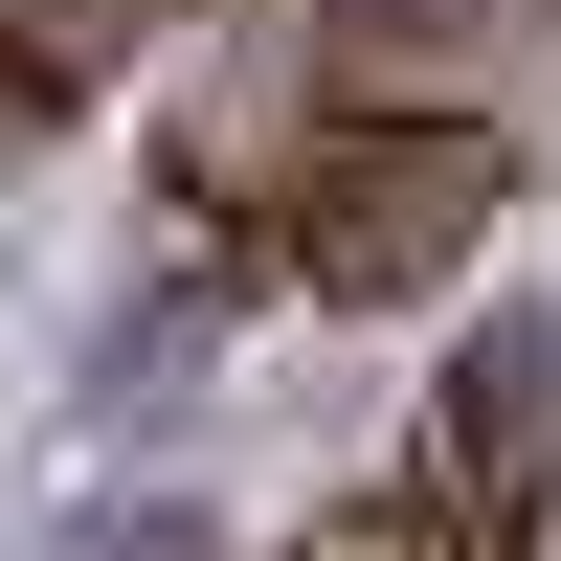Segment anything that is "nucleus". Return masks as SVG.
Masks as SVG:
<instances>
[{
	"label": "nucleus",
	"instance_id": "nucleus-1",
	"mask_svg": "<svg viewBox=\"0 0 561 561\" xmlns=\"http://www.w3.org/2000/svg\"><path fill=\"white\" fill-rule=\"evenodd\" d=\"M135 45H158V0H0V68H23V113H68V90H113Z\"/></svg>",
	"mask_w": 561,
	"mask_h": 561
},
{
	"label": "nucleus",
	"instance_id": "nucleus-2",
	"mask_svg": "<svg viewBox=\"0 0 561 561\" xmlns=\"http://www.w3.org/2000/svg\"><path fill=\"white\" fill-rule=\"evenodd\" d=\"M270 561H494L449 494H359V517H314V539H270Z\"/></svg>",
	"mask_w": 561,
	"mask_h": 561
}]
</instances>
